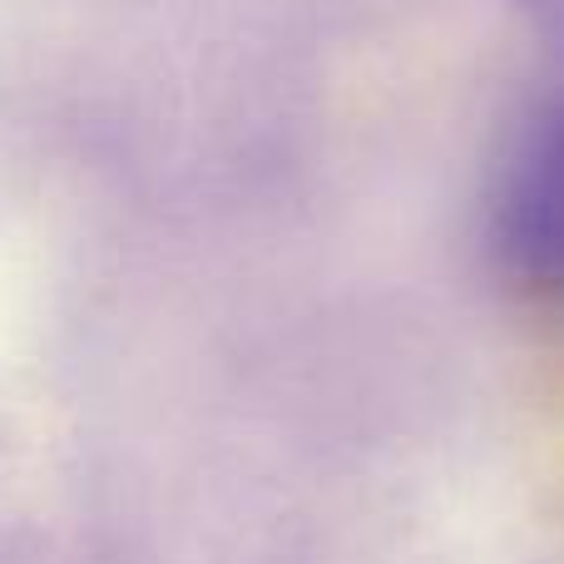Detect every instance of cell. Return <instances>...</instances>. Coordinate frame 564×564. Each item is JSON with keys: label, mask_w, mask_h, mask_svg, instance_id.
<instances>
[{"label": "cell", "mask_w": 564, "mask_h": 564, "mask_svg": "<svg viewBox=\"0 0 564 564\" xmlns=\"http://www.w3.org/2000/svg\"><path fill=\"white\" fill-rule=\"evenodd\" d=\"M490 248L510 282L564 292V75L516 124L490 188Z\"/></svg>", "instance_id": "6da1fadb"}, {"label": "cell", "mask_w": 564, "mask_h": 564, "mask_svg": "<svg viewBox=\"0 0 564 564\" xmlns=\"http://www.w3.org/2000/svg\"><path fill=\"white\" fill-rule=\"evenodd\" d=\"M516 6L535 20L540 35L550 40V50H555L560 65H564V0H516Z\"/></svg>", "instance_id": "7a4b0ae2"}]
</instances>
